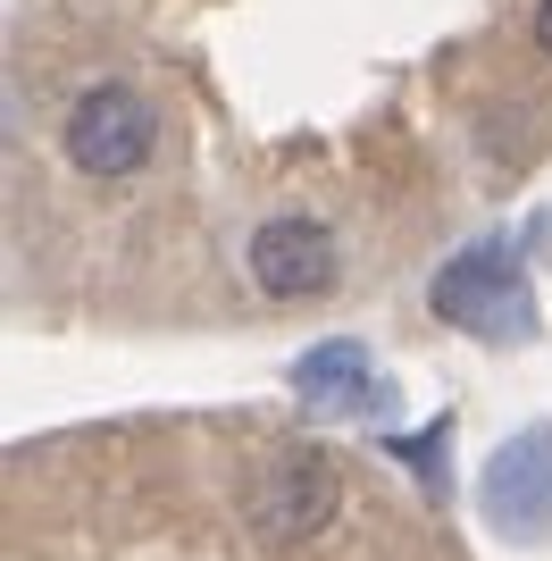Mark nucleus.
I'll use <instances>...</instances> for the list:
<instances>
[{"mask_svg": "<svg viewBox=\"0 0 552 561\" xmlns=\"http://www.w3.org/2000/svg\"><path fill=\"white\" fill-rule=\"evenodd\" d=\"M528 34H536V50L552 59V0H536V25H528Z\"/></svg>", "mask_w": 552, "mask_h": 561, "instance_id": "0eeeda50", "label": "nucleus"}, {"mask_svg": "<svg viewBox=\"0 0 552 561\" xmlns=\"http://www.w3.org/2000/svg\"><path fill=\"white\" fill-rule=\"evenodd\" d=\"M485 512H494V528H519V537H536L552 519V427H528L519 445L494 453V469H485Z\"/></svg>", "mask_w": 552, "mask_h": 561, "instance_id": "39448f33", "label": "nucleus"}, {"mask_svg": "<svg viewBox=\"0 0 552 561\" xmlns=\"http://www.w3.org/2000/svg\"><path fill=\"white\" fill-rule=\"evenodd\" d=\"M427 302H436L452 328H478V335H494V344H503V328H510V335L536 328V319H528V285H519V268H510L503 243L460 252L452 268L436 277V294H427Z\"/></svg>", "mask_w": 552, "mask_h": 561, "instance_id": "20e7f679", "label": "nucleus"}, {"mask_svg": "<svg viewBox=\"0 0 552 561\" xmlns=\"http://www.w3.org/2000/svg\"><path fill=\"white\" fill-rule=\"evenodd\" d=\"M294 386H301V402H310V411H360V402H368V352H360V344H319V352H301Z\"/></svg>", "mask_w": 552, "mask_h": 561, "instance_id": "423d86ee", "label": "nucleus"}, {"mask_svg": "<svg viewBox=\"0 0 552 561\" xmlns=\"http://www.w3.org/2000/svg\"><path fill=\"white\" fill-rule=\"evenodd\" d=\"M344 512V469L326 445H285L252 486V537L260 545H310Z\"/></svg>", "mask_w": 552, "mask_h": 561, "instance_id": "f03ea898", "label": "nucleus"}, {"mask_svg": "<svg viewBox=\"0 0 552 561\" xmlns=\"http://www.w3.org/2000/svg\"><path fill=\"white\" fill-rule=\"evenodd\" d=\"M252 285L268 294V302H319V294H335V277H344V243H335V227L326 218H268V227L252 234Z\"/></svg>", "mask_w": 552, "mask_h": 561, "instance_id": "7ed1b4c3", "label": "nucleus"}, {"mask_svg": "<svg viewBox=\"0 0 552 561\" xmlns=\"http://www.w3.org/2000/svg\"><path fill=\"white\" fill-rule=\"evenodd\" d=\"M59 151H68V168H84V176H135V168H151V151H160V110H151V93H135V84H84L68 110V126H59Z\"/></svg>", "mask_w": 552, "mask_h": 561, "instance_id": "f257e3e1", "label": "nucleus"}]
</instances>
